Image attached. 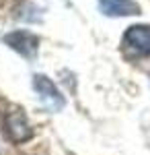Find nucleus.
Listing matches in <instances>:
<instances>
[{
    "label": "nucleus",
    "instance_id": "1",
    "mask_svg": "<svg viewBox=\"0 0 150 155\" xmlns=\"http://www.w3.org/2000/svg\"><path fill=\"white\" fill-rule=\"evenodd\" d=\"M123 50L136 58L150 56V25L127 27L123 33Z\"/></svg>",
    "mask_w": 150,
    "mask_h": 155
},
{
    "label": "nucleus",
    "instance_id": "2",
    "mask_svg": "<svg viewBox=\"0 0 150 155\" xmlns=\"http://www.w3.org/2000/svg\"><path fill=\"white\" fill-rule=\"evenodd\" d=\"M33 89L35 93L39 95L41 104L49 110V112H60L62 107L66 106V99L60 93V89L47 79L45 74H35L33 77Z\"/></svg>",
    "mask_w": 150,
    "mask_h": 155
},
{
    "label": "nucleus",
    "instance_id": "3",
    "mask_svg": "<svg viewBox=\"0 0 150 155\" xmlns=\"http://www.w3.org/2000/svg\"><path fill=\"white\" fill-rule=\"evenodd\" d=\"M4 132L12 143H27L33 137V128L29 124L23 110H11L4 116Z\"/></svg>",
    "mask_w": 150,
    "mask_h": 155
},
{
    "label": "nucleus",
    "instance_id": "4",
    "mask_svg": "<svg viewBox=\"0 0 150 155\" xmlns=\"http://www.w3.org/2000/svg\"><path fill=\"white\" fill-rule=\"evenodd\" d=\"M4 44L12 48L14 52H19L25 58H35L37 50H39V37L31 33V31H12V33H6L4 35Z\"/></svg>",
    "mask_w": 150,
    "mask_h": 155
},
{
    "label": "nucleus",
    "instance_id": "5",
    "mask_svg": "<svg viewBox=\"0 0 150 155\" xmlns=\"http://www.w3.org/2000/svg\"><path fill=\"white\" fill-rule=\"evenodd\" d=\"M99 8L107 17H132L140 15V4L134 0H99Z\"/></svg>",
    "mask_w": 150,
    "mask_h": 155
}]
</instances>
